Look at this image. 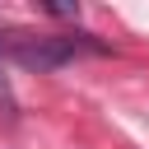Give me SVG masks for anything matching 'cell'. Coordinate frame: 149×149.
<instances>
[{
	"label": "cell",
	"mask_w": 149,
	"mask_h": 149,
	"mask_svg": "<svg viewBox=\"0 0 149 149\" xmlns=\"http://www.w3.org/2000/svg\"><path fill=\"white\" fill-rule=\"evenodd\" d=\"M9 51H14V61H19V65L56 70V65H65V61L79 51V42H74V37H37V42H33V37H19Z\"/></svg>",
	"instance_id": "cell-1"
},
{
	"label": "cell",
	"mask_w": 149,
	"mask_h": 149,
	"mask_svg": "<svg viewBox=\"0 0 149 149\" xmlns=\"http://www.w3.org/2000/svg\"><path fill=\"white\" fill-rule=\"evenodd\" d=\"M14 112H19V98H14L9 79H5V70H0V116H14Z\"/></svg>",
	"instance_id": "cell-2"
},
{
	"label": "cell",
	"mask_w": 149,
	"mask_h": 149,
	"mask_svg": "<svg viewBox=\"0 0 149 149\" xmlns=\"http://www.w3.org/2000/svg\"><path fill=\"white\" fill-rule=\"evenodd\" d=\"M42 9H47V14H56V19H74V14H79L74 5H42Z\"/></svg>",
	"instance_id": "cell-3"
}]
</instances>
